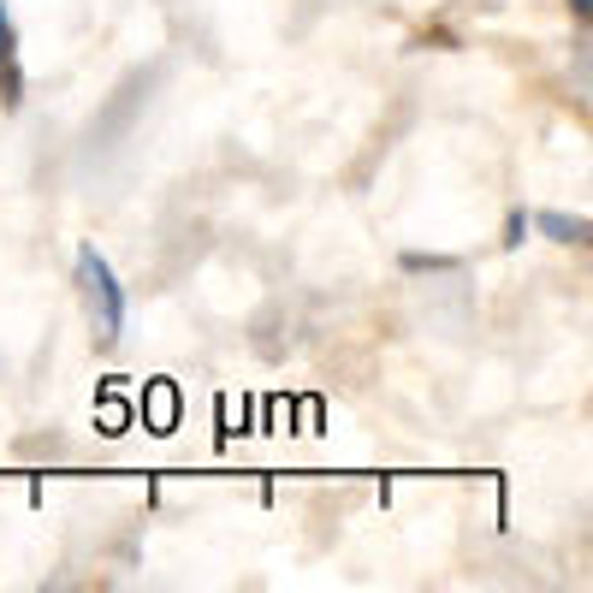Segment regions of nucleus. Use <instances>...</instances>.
<instances>
[{
	"label": "nucleus",
	"instance_id": "20e7f679",
	"mask_svg": "<svg viewBox=\"0 0 593 593\" xmlns=\"http://www.w3.org/2000/svg\"><path fill=\"white\" fill-rule=\"evenodd\" d=\"M172 422H179V398H172L167 381H155L149 386V427H155V434H172Z\"/></svg>",
	"mask_w": 593,
	"mask_h": 593
},
{
	"label": "nucleus",
	"instance_id": "f03ea898",
	"mask_svg": "<svg viewBox=\"0 0 593 593\" xmlns=\"http://www.w3.org/2000/svg\"><path fill=\"white\" fill-rule=\"evenodd\" d=\"M155 83H160V66H143V72H131V78L113 90V101L101 107V119H95V143H113V137H125L131 131V119L149 107V95H155Z\"/></svg>",
	"mask_w": 593,
	"mask_h": 593
},
{
	"label": "nucleus",
	"instance_id": "7ed1b4c3",
	"mask_svg": "<svg viewBox=\"0 0 593 593\" xmlns=\"http://www.w3.org/2000/svg\"><path fill=\"white\" fill-rule=\"evenodd\" d=\"M528 220H534L540 232L552 237V244H576V249L588 244V220H582V214H558V208H546V214H528Z\"/></svg>",
	"mask_w": 593,
	"mask_h": 593
},
{
	"label": "nucleus",
	"instance_id": "0eeeda50",
	"mask_svg": "<svg viewBox=\"0 0 593 593\" xmlns=\"http://www.w3.org/2000/svg\"><path fill=\"white\" fill-rule=\"evenodd\" d=\"M7 60H18V24H12L7 0H0V66H7Z\"/></svg>",
	"mask_w": 593,
	"mask_h": 593
},
{
	"label": "nucleus",
	"instance_id": "9d476101",
	"mask_svg": "<svg viewBox=\"0 0 593 593\" xmlns=\"http://www.w3.org/2000/svg\"><path fill=\"white\" fill-rule=\"evenodd\" d=\"M570 12H576V24L588 30V18H593V0H570Z\"/></svg>",
	"mask_w": 593,
	"mask_h": 593
},
{
	"label": "nucleus",
	"instance_id": "39448f33",
	"mask_svg": "<svg viewBox=\"0 0 593 593\" xmlns=\"http://www.w3.org/2000/svg\"><path fill=\"white\" fill-rule=\"evenodd\" d=\"M0 107H7V113L24 107V66H18V60H7V66H0Z\"/></svg>",
	"mask_w": 593,
	"mask_h": 593
},
{
	"label": "nucleus",
	"instance_id": "1a4fd4ad",
	"mask_svg": "<svg viewBox=\"0 0 593 593\" xmlns=\"http://www.w3.org/2000/svg\"><path fill=\"white\" fill-rule=\"evenodd\" d=\"M125 422H131V410H125L119 398L101 403V434H125Z\"/></svg>",
	"mask_w": 593,
	"mask_h": 593
},
{
	"label": "nucleus",
	"instance_id": "423d86ee",
	"mask_svg": "<svg viewBox=\"0 0 593 593\" xmlns=\"http://www.w3.org/2000/svg\"><path fill=\"white\" fill-rule=\"evenodd\" d=\"M403 273H457V256H422V249H410Z\"/></svg>",
	"mask_w": 593,
	"mask_h": 593
},
{
	"label": "nucleus",
	"instance_id": "6e6552de",
	"mask_svg": "<svg viewBox=\"0 0 593 593\" xmlns=\"http://www.w3.org/2000/svg\"><path fill=\"white\" fill-rule=\"evenodd\" d=\"M528 232H534V220H528L523 208H511V220H504V249H523Z\"/></svg>",
	"mask_w": 593,
	"mask_h": 593
},
{
	"label": "nucleus",
	"instance_id": "f257e3e1",
	"mask_svg": "<svg viewBox=\"0 0 593 593\" xmlns=\"http://www.w3.org/2000/svg\"><path fill=\"white\" fill-rule=\"evenodd\" d=\"M78 285H83V302H90L95 338L101 345H119V333H125V285L113 280V268L95 256V249H78Z\"/></svg>",
	"mask_w": 593,
	"mask_h": 593
}]
</instances>
